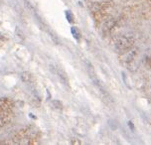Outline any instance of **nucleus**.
I'll return each instance as SVG.
<instances>
[{"label": "nucleus", "instance_id": "nucleus-4", "mask_svg": "<svg viewBox=\"0 0 151 145\" xmlns=\"http://www.w3.org/2000/svg\"><path fill=\"white\" fill-rule=\"evenodd\" d=\"M5 42H6V39L3 38V36H0V46H1V45H3Z\"/></svg>", "mask_w": 151, "mask_h": 145}, {"label": "nucleus", "instance_id": "nucleus-2", "mask_svg": "<svg viewBox=\"0 0 151 145\" xmlns=\"http://www.w3.org/2000/svg\"><path fill=\"white\" fill-rule=\"evenodd\" d=\"M20 78L24 83H26V84H32L34 80V76L30 72H23L22 74L20 75Z\"/></svg>", "mask_w": 151, "mask_h": 145}, {"label": "nucleus", "instance_id": "nucleus-1", "mask_svg": "<svg viewBox=\"0 0 151 145\" xmlns=\"http://www.w3.org/2000/svg\"><path fill=\"white\" fill-rule=\"evenodd\" d=\"M41 133L34 126H28L19 130L12 138L13 144H26L35 145L39 144Z\"/></svg>", "mask_w": 151, "mask_h": 145}, {"label": "nucleus", "instance_id": "nucleus-3", "mask_svg": "<svg viewBox=\"0 0 151 145\" xmlns=\"http://www.w3.org/2000/svg\"><path fill=\"white\" fill-rule=\"evenodd\" d=\"M53 104H54V107H55V108H58V109H62V107H63L62 103L59 100H54Z\"/></svg>", "mask_w": 151, "mask_h": 145}]
</instances>
